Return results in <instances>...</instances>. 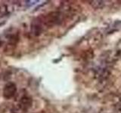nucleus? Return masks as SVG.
Returning a JSON list of instances; mask_svg holds the SVG:
<instances>
[{
  "label": "nucleus",
  "instance_id": "nucleus-1",
  "mask_svg": "<svg viewBox=\"0 0 121 113\" xmlns=\"http://www.w3.org/2000/svg\"><path fill=\"white\" fill-rule=\"evenodd\" d=\"M95 5H97L95 6V8H102V6L104 5V2H101V1H93L92 2V5L95 6Z\"/></svg>",
  "mask_w": 121,
  "mask_h": 113
}]
</instances>
